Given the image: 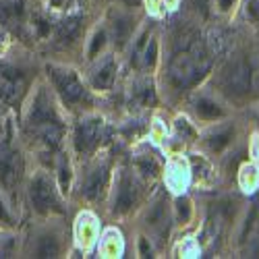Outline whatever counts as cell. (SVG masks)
Returning a JSON list of instances; mask_svg holds the SVG:
<instances>
[{"mask_svg":"<svg viewBox=\"0 0 259 259\" xmlns=\"http://www.w3.org/2000/svg\"><path fill=\"white\" fill-rule=\"evenodd\" d=\"M209 67V56L203 48L199 39H193L191 44H187L181 52H177L170 60V81L177 88H189L195 85L207 71Z\"/></svg>","mask_w":259,"mask_h":259,"instance_id":"6da1fadb","label":"cell"},{"mask_svg":"<svg viewBox=\"0 0 259 259\" xmlns=\"http://www.w3.org/2000/svg\"><path fill=\"white\" fill-rule=\"evenodd\" d=\"M29 126L39 137V141H44L48 147H56L60 143L62 126H60V122H58V118H56V114H54L44 92H41L33 102L31 114H29Z\"/></svg>","mask_w":259,"mask_h":259,"instance_id":"7a4b0ae2","label":"cell"},{"mask_svg":"<svg viewBox=\"0 0 259 259\" xmlns=\"http://www.w3.org/2000/svg\"><path fill=\"white\" fill-rule=\"evenodd\" d=\"M50 71V77L56 85V90L58 94L62 96V100L67 102V104H77L85 98V90H83V85L81 81L77 79V75L73 71H67V69H48Z\"/></svg>","mask_w":259,"mask_h":259,"instance_id":"3957f363","label":"cell"},{"mask_svg":"<svg viewBox=\"0 0 259 259\" xmlns=\"http://www.w3.org/2000/svg\"><path fill=\"white\" fill-rule=\"evenodd\" d=\"M224 85L234 96H243L251 90V67L245 58H239L232 64H228L224 73Z\"/></svg>","mask_w":259,"mask_h":259,"instance_id":"277c9868","label":"cell"},{"mask_svg":"<svg viewBox=\"0 0 259 259\" xmlns=\"http://www.w3.org/2000/svg\"><path fill=\"white\" fill-rule=\"evenodd\" d=\"M29 197H31L33 209L39 211V213H48V211L56 205V193H54V187H52L50 179L44 177V175H37V177L31 181Z\"/></svg>","mask_w":259,"mask_h":259,"instance_id":"5b68a950","label":"cell"},{"mask_svg":"<svg viewBox=\"0 0 259 259\" xmlns=\"http://www.w3.org/2000/svg\"><path fill=\"white\" fill-rule=\"evenodd\" d=\"M21 177V158L11 145H0V183L15 189Z\"/></svg>","mask_w":259,"mask_h":259,"instance_id":"8992f818","label":"cell"},{"mask_svg":"<svg viewBox=\"0 0 259 259\" xmlns=\"http://www.w3.org/2000/svg\"><path fill=\"white\" fill-rule=\"evenodd\" d=\"M25 90V75L17 69H3L0 73V100L13 104Z\"/></svg>","mask_w":259,"mask_h":259,"instance_id":"52a82bcc","label":"cell"},{"mask_svg":"<svg viewBox=\"0 0 259 259\" xmlns=\"http://www.w3.org/2000/svg\"><path fill=\"white\" fill-rule=\"evenodd\" d=\"M100 141V120L98 118H85L77 124L75 131V147L77 152L88 154Z\"/></svg>","mask_w":259,"mask_h":259,"instance_id":"ba28073f","label":"cell"},{"mask_svg":"<svg viewBox=\"0 0 259 259\" xmlns=\"http://www.w3.org/2000/svg\"><path fill=\"white\" fill-rule=\"evenodd\" d=\"M25 0H0V23L17 25L23 21Z\"/></svg>","mask_w":259,"mask_h":259,"instance_id":"9c48e42d","label":"cell"},{"mask_svg":"<svg viewBox=\"0 0 259 259\" xmlns=\"http://www.w3.org/2000/svg\"><path fill=\"white\" fill-rule=\"evenodd\" d=\"M133 203H135V185L124 177L122 183H120V189H118V197H116V211L122 213Z\"/></svg>","mask_w":259,"mask_h":259,"instance_id":"30bf717a","label":"cell"},{"mask_svg":"<svg viewBox=\"0 0 259 259\" xmlns=\"http://www.w3.org/2000/svg\"><path fill=\"white\" fill-rule=\"evenodd\" d=\"M104 185H106V168H98V170L94 172V175L88 179L85 187H83L85 197H88V199H96V197L100 195V193H102Z\"/></svg>","mask_w":259,"mask_h":259,"instance_id":"8fae6325","label":"cell"},{"mask_svg":"<svg viewBox=\"0 0 259 259\" xmlns=\"http://www.w3.org/2000/svg\"><path fill=\"white\" fill-rule=\"evenodd\" d=\"M114 77H116V67H114V62H112V60H108L104 67L98 71V75L94 77V88H98V90H108V88H112Z\"/></svg>","mask_w":259,"mask_h":259,"instance_id":"7c38bea8","label":"cell"},{"mask_svg":"<svg viewBox=\"0 0 259 259\" xmlns=\"http://www.w3.org/2000/svg\"><path fill=\"white\" fill-rule=\"evenodd\" d=\"M195 110L201 118H207V120H215V118H220L224 112H222V108L218 104H213L209 100H199L195 104Z\"/></svg>","mask_w":259,"mask_h":259,"instance_id":"4fadbf2b","label":"cell"},{"mask_svg":"<svg viewBox=\"0 0 259 259\" xmlns=\"http://www.w3.org/2000/svg\"><path fill=\"white\" fill-rule=\"evenodd\" d=\"M77 31H79V19H77V17H73V19L62 21L56 35H58V39H60V41H71V39H75Z\"/></svg>","mask_w":259,"mask_h":259,"instance_id":"5bb4252c","label":"cell"},{"mask_svg":"<svg viewBox=\"0 0 259 259\" xmlns=\"http://www.w3.org/2000/svg\"><path fill=\"white\" fill-rule=\"evenodd\" d=\"M58 255V243L52 236H44L37 247V257H56Z\"/></svg>","mask_w":259,"mask_h":259,"instance_id":"9a60e30c","label":"cell"},{"mask_svg":"<svg viewBox=\"0 0 259 259\" xmlns=\"http://www.w3.org/2000/svg\"><path fill=\"white\" fill-rule=\"evenodd\" d=\"M230 137H232V131H230V128H226L224 133H218V135H213V137L209 139V147L215 149V152H220L224 145H228Z\"/></svg>","mask_w":259,"mask_h":259,"instance_id":"2e32d148","label":"cell"},{"mask_svg":"<svg viewBox=\"0 0 259 259\" xmlns=\"http://www.w3.org/2000/svg\"><path fill=\"white\" fill-rule=\"evenodd\" d=\"M156 54H158V44H156V39H152L143 50V58H141L143 67H152V64L156 62Z\"/></svg>","mask_w":259,"mask_h":259,"instance_id":"e0dca14e","label":"cell"},{"mask_svg":"<svg viewBox=\"0 0 259 259\" xmlns=\"http://www.w3.org/2000/svg\"><path fill=\"white\" fill-rule=\"evenodd\" d=\"M114 33H116V39L122 44V41L126 39V35H128V21H124V19L116 21L114 23Z\"/></svg>","mask_w":259,"mask_h":259,"instance_id":"ac0fdd59","label":"cell"},{"mask_svg":"<svg viewBox=\"0 0 259 259\" xmlns=\"http://www.w3.org/2000/svg\"><path fill=\"white\" fill-rule=\"evenodd\" d=\"M104 39H106L104 31L96 33V37H94V41H92V48H90V56H96V54L102 50V46H104Z\"/></svg>","mask_w":259,"mask_h":259,"instance_id":"d6986e66","label":"cell"},{"mask_svg":"<svg viewBox=\"0 0 259 259\" xmlns=\"http://www.w3.org/2000/svg\"><path fill=\"white\" fill-rule=\"evenodd\" d=\"M139 166L143 168V172H145V175H156V164H154V160H141L139 162Z\"/></svg>","mask_w":259,"mask_h":259,"instance_id":"ffe728a7","label":"cell"},{"mask_svg":"<svg viewBox=\"0 0 259 259\" xmlns=\"http://www.w3.org/2000/svg\"><path fill=\"white\" fill-rule=\"evenodd\" d=\"M0 222H5V224H11V222H13V218H11L7 205L3 203V199H0Z\"/></svg>","mask_w":259,"mask_h":259,"instance_id":"44dd1931","label":"cell"},{"mask_svg":"<svg viewBox=\"0 0 259 259\" xmlns=\"http://www.w3.org/2000/svg\"><path fill=\"white\" fill-rule=\"evenodd\" d=\"M179 209H181L183 220H189V201H187V199H181V201H179Z\"/></svg>","mask_w":259,"mask_h":259,"instance_id":"7402d4cb","label":"cell"},{"mask_svg":"<svg viewBox=\"0 0 259 259\" xmlns=\"http://www.w3.org/2000/svg\"><path fill=\"white\" fill-rule=\"evenodd\" d=\"M255 213H257V207H253V211H251V215L247 218V224H245V232H243V236L251 230V226H253V220H255Z\"/></svg>","mask_w":259,"mask_h":259,"instance_id":"603a6c76","label":"cell"},{"mask_svg":"<svg viewBox=\"0 0 259 259\" xmlns=\"http://www.w3.org/2000/svg\"><path fill=\"white\" fill-rule=\"evenodd\" d=\"M193 3V7H195L197 11H203L205 13V9H207V0H191Z\"/></svg>","mask_w":259,"mask_h":259,"instance_id":"cb8c5ba5","label":"cell"},{"mask_svg":"<svg viewBox=\"0 0 259 259\" xmlns=\"http://www.w3.org/2000/svg\"><path fill=\"white\" fill-rule=\"evenodd\" d=\"M249 13H251L255 19H259V0H253L251 7H249Z\"/></svg>","mask_w":259,"mask_h":259,"instance_id":"d4e9b609","label":"cell"},{"mask_svg":"<svg viewBox=\"0 0 259 259\" xmlns=\"http://www.w3.org/2000/svg\"><path fill=\"white\" fill-rule=\"evenodd\" d=\"M232 3H234V0H220V9H222V11H226V9H230V7H232Z\"/></svg>","mask_w":259,"mask_h":259,"instance_id":"484cf974","label":"cell"},{"mask_svg":"<svg viewBox=\"0 0 259 259\" xmlns=\"http://www.w3.org/2000/svg\"><path fill=\"white\" fill-rule=\"evenodd\" d=\"M50 3H52L54 7H62V5H64V0H50Z\"/></svg>","mask_w":259,"mask_h":259,"instance_id":"4316f807","label":"cell"},{"mask_svg":"<svg viewBox=\"0 0 259 259\" xmlns=\"http://www.w3.org/2000/svg\"><path fill=\"white\" fill-rule=\"evenodd\" d=\"M126 3H128V5H137V3H139V0H126Z\"/></svg>","mask_w":259,"mask_h":259,"instance_id":"83f0119b","label":"cell"}]
</instances>
